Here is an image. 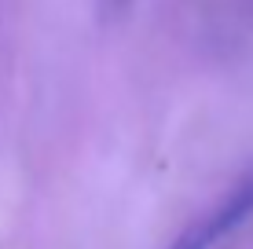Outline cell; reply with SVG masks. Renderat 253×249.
Instances as JSON below:
<instances>
[{"instance_id":"1","label":"cell","mask_w":253,"mask_h":249,"mask_svg":"<svg viewBox=\"0 0 253 249\" xmlns=\"http://www.w3.org/2000/svg\"><path fill=\"white\" fill-rule=\"evenodd\" d=\"M250 216H253V176H246L242 183H235L231 191L224 194L206 216H198L169 249H213L228 235H235Z\"/></svg>"},{"instance_id":"2","label":"cell","mask_w":253,"mask_h":249,"mask_svg":"<svg viewBox=\"0 0 253 249\" xmlns=\"http://www.w3.org/2000/svg\"><path fill=\"white\" fill-rule=\"evenodd\" d=\"M118 4H125V0H118Z\"/></svg>"}]
</instances>
